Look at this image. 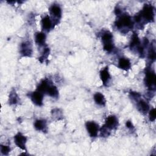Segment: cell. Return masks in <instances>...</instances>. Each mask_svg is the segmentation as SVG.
Here are the masks:
<instances>
[{
    "mask_svg": "<svg viewBox=\"0 0 156 156\" xmlns=\"http://www.w3.org/2000/svg\"><path fill=\"white\" fill-rule=\"evenodd\" d=\"M100 78L103 83V85L107 86V83H108L110 79V75L108 72V66H106L105 68H103L100 71Z\"/></svg>",
    "mask_w": 156,
    "mask_h": 156,
    "instance_id": "obj_11",
    "label": "cell"
},
{
    "mask_svg": "<svg viewBox=\"0 0 156 156\" xmlns=\"http://www.w3.org/2000/svg\"><path fill=\"white\" fill-rule=\"evenodd\" d=\"M118 66L120 69L127 71L129 69H130V68L131 66V63L128 58L122 57V58H119V60L118 61Z\"/></svg>",
    "mask_w": 156,
    "mask_h": 156,
    "instance_id": "obj_14",
    "label": "cell"
},
{
    "mask_svg": "<svg viewBox=\"0 0 156 156\" xmlns=\"http://www.w3.org/2000/svg\"><path fill=\"white\" fill-rule=\"evenodd\" d=\"M118 18L115 21V26L120 30L130 29L133 27V23L131 17L126 13L120 14Z\"/></svg>",
    "mask_w": 156,
    "mask_h": 156,
    "instance_id": "obj_2",
    "label": "cell"
},
{
    "mask_svg": "<svg viewBox=\"0 0 156 156\" xmlns=\"http://www.w3.org/2000/svg\"><path fill=\"white\" fill-rule=\"evenodd\" d=\"M118 125V121L117 118L114 115L108 116L105 120V123L104 124L110 130L115 129Z\"/></svg>",
    "mask_w": 156,
    "mask_h": 156,
    "instance_id": "obj_10",
    "label": "cell"
},
{
    "mask_svg": "<svg viewBox=\"0 0 156 156\" xmlns=\"http://www.w3.org/2000/svg\"><path fill=\"white\" fill-rule=\"evenodd\" d=\"M30 98L32 102L35 104L36 105L41 106L43 105V93L37 90L36 91L32 92V93L30 94Z\"/></svg>",
    "mask_w": 156,
    "mask_h": 156,
    "instance_id": "obj_9",
    "label": "cell"
},
{
    "mask_svg": "<svg viewBox=\"0 0 156 156\" xmlns=\"http://www.w3.org/2000/svg\"><path fill=\"white\" fill-rule=\"evenodd\" d=\"M155 57H156V54H155V48L151 46L148 52V58L150 60H151V61L153 62L155 60Z\"/></svg>",
    "mask_w": 156,
    "mask_h": 156,
    "instance_id": "obj_23",
    "label": "cell"
},
{
    "mask_svg": "<svg viewBox=\"0 0 156 156\" xmlns=\"http://www.w3.org/2000/svg\"><path fill=\"white\" fill-rule=\"evenodd\" d=\"M53 25L57 24L62 16V9L58 4H52L49 8Z\"/></svg>",
    "mask_w": 156,
    "mask_h": 156,
    "instance_id": "obj_4",
    "label": "cell"
},
{
    "mask_svg": "<svg viewBox=\"0 0 156 156\" xmlns=\"http://www.w3.org/2000/svg\"><path fill=\"white\" fill-rule=\"evenodd\" d=\"M137 107H138V110L142 113H146L149 109V104L144 100L143 99H140L139 101H138V103H137Z\"/></svg>",
    "mask_w": 156,
    "mask_h": 156,
    "instance_id": "obj_16",
    "label": "cell"
},
{
    "mask_svg": "<svg viewBox=\"0 0 156 156\" xmlns=\"http://www.w3.org/2000/svg\"><path fill=\"white\" fill-rule=\"evenodd\" d=\"M49 96L52 98H57L58 96V91L55 86L52 85V83L49 86V88L47 90L46 93Z\"/></svg>",
    "mask_w": 156,
    "mask_h": 156,
    "instance_id": "obj_20",
    "label": "cell"
},
{
    "mask_svg": "<svg viewBox=\"0 0 156 156\" xmlns=\"http://www.w3.org/2000/svg\"><path fill=\"white\" fill-rule=\"evenodd\" d=\"M52 84V82L48 79L43 80L37 87V90L43 94H46L49 86Z\"/></svg>",
    "mask_w": 156,
    "mask_h": 156,
    "instance_id": "obj_13",
    "label": "cell"
},
{
    "mask_svg": "<svg viewBox=\"0 0 156 156\" xmlns=\"http://www.w3.org/2000/svg\"><path fill=\"white\" fill-rule=\"evenodd\" d=\"M18 101V96L15 91V90H12L9 95V104H15L17 103Z\"/></svg>",
    "mask_w": 156,
    "mask_h": 156,
    "instance_id": "obj_21",
    "label": "cell"
},
{
    "mask_svg": "<svg viewBox=\"0 0 156 156\" xmlns=\"http://www.w3.org/2000/svg\"><path fill=\"white\" fill-rule=\"evenodd\" d=\"M93 98L97 104L99 105H105L106 101L104 96L102 93L99 92L96 93L93 96Z\"/></svg>",
    "mask_w": 156,
    "mask_h": 156,
    "instance_id": "obj_18",
    "label": "cell"
},
{
    "mask_svg": "<svg viewBox=\"0 0 156 156\" xmlns=\"http://www.w3.org/2000/svg\"><path fill=\"white\" fill-rule=\"evenodd\" d=\"M10 151V148L8 146L1 145V152L3 155H8Z\"/></svg>",
    "mask_w": 156,
    "mask_h": 156,
    "instance_id": "obj_25",
    "label": "cell"
},
{
    "mask_svg": "<svg viewBox=\"0 0 156 156\" xmlns=\"http://www.w3.org/2000/svg\"><path fill=\"white\" fill-rule=\"evenodd\" d=\"M34 127L37 130L45 132L47 130L46 121L44 119H38L34 122Z\"/></svg>",
    "mask_w": 156,
    "mask_h": 156,
    "instance_id": "obj_15",
    "label": "cell"
},
{
    "mask_svg": "<svg viewBox=\"0 0 156 156\" xmlns=\"http://www.w3.org/2000/svg\"><path fill=\"white\" fill-rule=\"evenodd\" d=\"M35 40L37 44L42 46L45 43L46 35L43 32H37L35 35Z\"/></svg>",
    "mask_w": 156,
    "mask_h": 156,
    "instance_id": "obj_19",
    "label": "cell"
},
{
    "mask_svg": "<svg viewBox=\"0 0 156 156\" xmlns=\"http://www.w3.org/2000/svg\"><path fill=\"white\" fill-rule=\"evenodd\" d=\"M101 135L104 137L108 136L110 134V129L104 125L101 129Z\"/></svg>",
    "mask_w": 156,
    "mask_h": 156,
    "instance_id": "obj_24",
    "label": "cell"
},
{
    "mask_svg": "<svg viewBox=\"0 0 156 156\" xmlns=\"http://www.w3.org/2000/svg\"><path fill=\"white\" fill-rule=\"evenodd\" d=\"M126 127H127L128 129H132L133 128V124H132V122L130 121H126Z\"/></svg>",
    "mask_w": 156,
    "mask_h": 156,
    "instance_id": "obj_27",
    "label": "cell"
},
{
    "mask_svg": "<svg viewBox=\"0 0 156 156\" xmlns=\"http://www.w3.org/2000/svg\"><path fill=\"white\" fill-rule=\"evenodd\" d=\"M87 130L91 137H96L99 131V126L94 121H87L85 124Z\"/></svg>",
    "mask_w": 156,
    "mask_h": 156,
    "instance_id": "obj_6",
    "label": "cell"
},
{
    "mask_svg": "<svg viewBox=\"0 0 156 156\" xmlns=\"http://www.w3.org/2000/svg\"><path fill=\"white\" fill-rule=\"evenodd\" d=\"M144 82L146 86H147L149 89L151 90H155L156 84V76L154 71L151 70H147L146 71Z\"/></svg>",
    "mask_w": 156,
    "mask_h": 156,
    "instance_id": "obj_5",
    "label": "cell"
},
{
    "mask_svg": "<svg viewBox=\"0 0 156 156\" xmlns=\"http://www.w3.org/2000/svg\"><path fill=\"white\" fill-rule=\"evenodd\" d=\"M20 53L24 57H30L32 55V44L29 41H24L21 43L20 46Z\"/></svg>",
    "mask_w": 156,
    "mask_h": 156,
    "instance_id": "obj_8",
    "label": "cell"
},
{
    "mask_svg": "<svg viewBox=\"0 0 156 156\" xmlns=\"http://www.w3.org/2000/svg\"><path fill=\"white\" fill-rule=\"evenodd\" d=\"M154 7L151 4H145L141 11L135 16L134 19L136 23L144 24L154 21Z\"/></svg>",
    "mask_w": 156,
    "mask_h": 156,
    "instance_id": "obj_1",
    "label": "cell"
},
{
    "mask_svg": "<svg viewBox=\"0 0 156 156\" xmlns=\"http://www.w3.org/2000/svg\"><path fill=\"white\" fill-rule=\"evenodd\" d=\"M140 40L136 33H133L131 38V41L130 43V47L131 49L136 48L138 50V48L140 47Z\"/></svg>",
    "mask_w": 156,
    "mask_h": 156,
    "instance_id": "obj_17",
    "label": "cell"
},
{
    "mask_svg": "<svg viewBox=\"0 0 156 156\" xmlns=\"http://www.w3.org/2000/svg\"><path fill=\"white\" fill-rule=\"evenodd\" d=\"M41 26L44 30L49 31L53 27V23L50 16L46 15L42 18L41 20Z\"/></svg>",
    "mask_w": 156,
    "mask_h": 156,
    "instance_id": "obj_12",
    "label": "cell"
},
{
    "mask_svg": "<svg viewBox=\"0 0 156 156\" xmlns=\"http://www.w3.org/2000/svg\"><path fill=\"white\" fill-rule=\"evenodd\" d=\"M49 52H50L49 48H44L43 54L38 58V60L41 63H43L45 60L47 59V58L49 54Z\"/></svg>",
    "mask_w": 156,
    "mask_h": 156,
    "instance_id": "obj_22",
    "label": "cell"
},
{
    "mask_svg": "<svg viewBox=\"0 0 156 156\" xmlns=\"http://www.w3.org/2000/svg\"><path fill=\"white\" fill-rule=\"evenodd\" d=\"M149 118L151 121H154L156 118V112L155 108H152L149 111Z\"/></svg>",
    "mask_w": 156,
    "mask_h": 156,
    "instance_id": "obj_26",
    "label": "cell"
},
{
    "mask_svg": "<svg viewBox=\"0 0 156 156\" xmlns=\"http://www.w3.org/2000/svg\"><path fill=\"white\" fill-rule=\"evenodd\" d=\"M26 141H27L26 137L20 132H18L14 136V142L15 144L18 147H20V149L24 151H26Z\"/></svg>",
    "mask_w": 156,
    "mask_h": 156,
    "instance_id": "obj_7",
    "label": "cell"
},
{
    "mask_svg": "<svg viewBox=\"0 0 156 156\" xmlns=\"http://www.w3.org/2000/svg\"><path fill=\"white\" fill-rule=\"evenodd\" d=\"M102 41L104 49L107 52H110L114 48L113 42V35L109 31H105L102 35Z\"/></svg>",
    "mask_w": 156,
    "mask_h": 156,
    "instance_id": "obj_3",
    "label": "cell"
}]
</instances>
